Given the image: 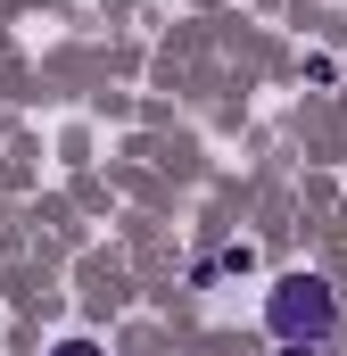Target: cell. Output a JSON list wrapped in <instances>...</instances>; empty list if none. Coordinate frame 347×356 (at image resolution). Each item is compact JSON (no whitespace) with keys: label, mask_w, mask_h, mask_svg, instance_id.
I'll list each match as a JSON object with an SVG mask.
<instances>
[{"label":"cell","mask_w":347,"mask_h":356,"mask_svg":"<svg viewBox=\"0 0 347 356\" xmlns=\"http://www.w3.org/2000/svg\"><path fill=\"white\" fill-rule=\"evenodd\" d=\"M339 290L323 282V273H306V266H289V273H273V290H264V332L281 340V348H306V356H323L331 340H339Z\"/></svg>","instance_id":"obj_1"},{"label":"cell","mask_w":347,"mask_h":356,"mask_svg":"<svg viewBox=\"0 0 347 356\" xmlns=\"http://www.w3.org/2000/svg\"><path fill=\"white\" fill-rule=\"evenodd\" d=\"M306 83L331 91V83H339V58H331V50H314V58H306Z\"/></svg>","instance_id":"obj_2"},{"label":"cell","mask_w":347,"mask_h":356,"mask_svg":"<svg viewBox=\"0 0 347 356\" xmlns=\"http://www.w3.org/2000/svg\"><path fill=\"white\" fill-rule=\"evenodd\" d=\"M50 356H108V348H99V340H83V332H67V340H58Z\"/></svg>","instance_id":"obj_3"}]
</instances>
